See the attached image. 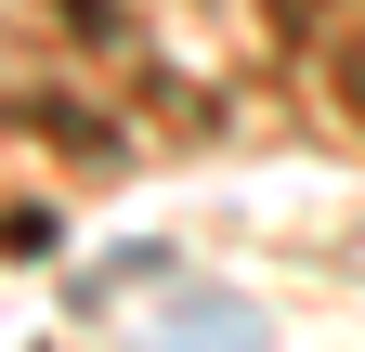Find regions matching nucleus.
Wrapping results in <instances>:
<instances>
[{
	"label": "nucleus",
	"mask_w": 365,
	"mask_h": 352,
	"mask_svg": "<svg viewBox=\"0 0 365 352\" xmlns=\"http://www.w3.org/2000/svg\"><path fill=\"white\" fill-rule=\"evenodd\" d=\"M274 14V39H313V14H327V0H261Z\"/></svg>",
	"instance_id": "nucleus-1"
},
{
	"label": "nucleus",
	"mask_w": 365,
	"mask_h": 352,
	"mask_svg": "<svg viewBox=\"0 0 365 352\" xmlns=\"http://www.w3.org/2000/svg\"><path fill=\"white\" fill-rule=\"evenodd\" d=\"M339 105L365 118V26H352V53H339Z\"/></svg>",
	"instance_id": "nucleus-2"
}]
</instances>
